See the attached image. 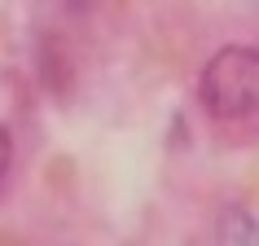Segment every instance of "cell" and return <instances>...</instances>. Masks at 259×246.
Returning <instances> with one entry per match:
<instances>
[{
  "label": "cell",
  "mask_w": 259,
  "mask_h": 246,
  "mask_svg": "<svg viewBox=\"0 0 259 246\" xmlns=\"http://www.w3.org/2000/svg\"><path fill=\"white\" fill-rule=\"evenodd\" d=\"M198 101L211 119H250L259 114V49L229 44L198 75Z\"/></svg>",
  "instance_id": "cell-1"
},
{
  "label": "cell",
  "mask_w": 259,
  "mask_h": 246,
  "mask_svg": "<svg viewBox=\"0 0 259 246\" xmlns=\"http://www.w3.org/2000/svg\"><path fill=\"white\" fill-rule=\"evenodd\" d=\"M215 237H220V242H250V246H255L259 242V224L246 216L242 207H233V211L220 216V233H215Z\"/></svg>",
  "instance_id": "cell-2"
},
{
  "label": "cell",
  "mask_w": 259,
  "mask_h": 246,
  "mask_svg": "<svg viewBox=\"0 0 259 246\" xmlns=\"http://www.w3.org/2000/svg\"><path fill=\"white\" fill-rule=\"evenodd\" d=\"M9 167H14V137L0 128V185H5V176H9Z\"/></svg>",
  "instance_id": "cell-3"
}]
</instances>
